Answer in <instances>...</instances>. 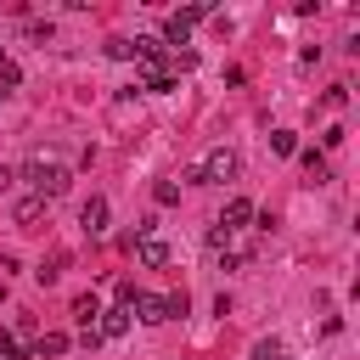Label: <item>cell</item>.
I'll list each match as a JSON object with an SVG mask.
<instances>
[{"instance_id":"obj_1","label":"cell","mask_w":360,"mask_h":360,"mask_svg":"<svg viewBox=\"0 0 360 360\" xmlns=\"http://www.w3.org/2000/svg\"><path fill=\"white\" fill-rule=\"evenodd\" d=\"M22 180L34 186V197H45V202H51V197H62V191L73 186V169H68V163H56V158H28V163H22Z\"/></svg>"},{"instance_id":"obj_13","label":"cell","mask_w":360,"mask_h":360,"mask_svg":"<svg viewBox=\"0 0 360 360\" xmlns=\"http://www.w3.org/2000/svg\"><path fill=\"white\" fill-rule=\"evenodd\" d=\"M152 202H158V208H174V202H180V186H174V180H158V186H152Z\"/></svg>"},{"instance_id":"obj_16","label":"cell","mask_w":360,"mask_h":360,"mask_svg":"<svg viewBox=\"0 0 360 360\" xmlns=\"http://www.w3.org/2000/svg\"><path fill=\"white\" fill-rule=\"evenodd\" d=\"M107 56H112V62H129L135 45H129V39H107Z\"/></svg>"},{"instance_id":"obj_14","label":"cell","mask_w":360,"mask_h":360,"mask_svg":"<svg viewBox=\"0 0 360 360\" xmlns=\"http://www.w3.org/2000/svg\"><path fill=\"white\" fill-rule=\"evenodd\" d=\"M270 152L292 158V152H298V135H292V129H276V135H270Z\"/></svg>"},{"instance_id":"obj_19","label":"cell","mask_w":360,"mask_h":360,"mask_svg":"<svg viewBox=\"0 0 360 360\" xmlns=\"http://www.w3.org/2000/svg\"><path fill=\"white\" fill-rule=\"evenodd\" d=\"M0 62H6V45H0Z\"/></svg>"},{"instance_id":"obj_15","label":"cell","mask_w":360,"mask_h":360,"mask_svg":"<svg viewBox=\"0 0 360 360\" xmlns=\"http://www.w3.org/2000/svg\"><path fill=\"white\" fill-rule=\"evenodd\" d=\"M62 264H68V259H62V253H56V259H45V264H39V270H34V281H45V287H51V281H56V276H62Z\"/></svg>"},{"instance_id":"obj_2","label":"cell","mask_w":360,"mask_h":360,"mask_svg":"<svg viewBox=\"0 0 360 360\" xmlns=\"http://www.w3.org/2000/svg\"><path fill=\"white\" fill-rule=\"evenodd\" d=\"M236 169H242V163H236V152H231V146H214V152L197 163L202 186H225V180H236Z\"/></svg>"},{"instance_id":"obj_11","label":"cell","mask_w":360,"mask_h":360,"mask_svg":"<svg viewBox=\"0 0 360 360\" xmlns=\"http://www.w3.org/2000/svg\"><path fill=\"white\" fill-rule=\"evenodd\" d=\"M298 163H304V174H309V180H315V186H321V180H326V174H332V169H326V158H321V152H315V146H309V152H298Z\"/></svg>"},{"instance_id":"obj_6","label":"cell","mask_w":360,"mask_h":360,"mask_svg":"<svg viewBox=\"0 0 360 360\" xmlns=\"http://www.w3.org/2000/svg\"><path fill=\"white\" fill-rule=\"evenodd\" d=\"M135 264H146V270H163V264H169V242H158V236H141V242H135Z\"/></svg>"},{"instance_id":"obj_20","label":"cell","mask_w":360,"mask_h":360,"mask_svg":"<svg viewBox=\"0 0 360 360\" xmlns=\"http://www.w3.org/2000/svg\"><path fill=\"white\" fill-rule=\"evenodd\" d=\"M0 96H6V90H0Z\"/></svg>"},{"instance_id":"obj_9","label":"cell","mask_w":360,"mask_h":360,"mask_svg":"<svg viewBox=\"0 0 360 360\" xmlns=\"http://www.w3.org/2000/svg\"><path fill=\"white\" fill-rule=\"evenodd\" d=\"M96 315H101V298H96V292H79V298H73V321H79V332H96Z\"/></svg>"},{"instance_id":"obj_18","label":"cell","mask_w":360,"mask_h":360,"mask_svg":"<svg viewBox=\"0 0 360 360\" xmlns=\"http://www.w3.org/2000/svg\"><path fill=\"white\" fill-rule=\"evenodd\" d=\"M253 354H259V360H281V343H276V338H264V343H259Z\"/></svg>"},{"instance_id":"obj_8","label":"cell","mask_w":360,"mask_h":360,"mask_svg":"<svg viewBox=\"0 0 360 360\" xmlns=\"http://www.w3.org/2000/svg\"><path fill=\"white\" fill-rule=\"evenodd\" d=\"M124 332H129V309H118V304H112V309H101V315H96V338H124Z\"/></svg>"},{"instance_id":"obj_3","label":"cell","mask_w":360,"mask_h":360,"mask_svg":"<svg viewBox=\"0 0 360 360\" xmlns=\"http://www.w3.org/2000/svg\"><path fill=\"white\" fill-rule=\"evenodd\" d=\"M202 17H214V6H186V11H169V17H163V39H169V45H186V34H191Z\"/></svg>"},{"instance_id":"obj_5","label":"cell","mask_w":360,"mask_h":360,"mask_svg":"<svg viewBox=\"0 0 360 360\" xmlns=\"http://www.w3.org/2000/svg\"><path fill=\"white\" fill-rule=\"evenodd\" d=\"M107 197H90L84 208H79V225H84V236H107Z\"/></svg>"},{"instance_id":"obj_7","label":"cell","mask_w":360,"mask_h":360,"mask_svg":"<svg viewBox=\"0 0 360 360\" xmlns=\"http://www.w3.org/2000/svg\"><path fill=\"white\" fill-rule=\"evenodd\" d=\"M11 219H17L22 231H34V225L45 219V197H34V191H28V197H17V208H11Z\"/></svg>"},{"instance_id":"obj_17","label":"cell","mask_w":360,"mask_h":360,"mask_svg":"<svg viewBox=\"0 0 360 360\" xmlns=\"http://www.w3.org/2000/svg\"><path fill=\"white\" fill-rule=\"evenodd\" d=\"M0 84L17 90V84H22V68H17V62H0Z\"/></svg>"},{"instance_id":"obj_10","label":"cell","mask_w":360,"mask_h":360,"mask_svg":"<svg viewBox=\"0 0 360 360\" xmlns=\"http://www.w3.org/2000/svg\"><path fill=\"white\" fill-rule=\"evenodd\" d=\"M141 90H158V96L174 90V68H169V62H152V68L141 73Z\"/></svg>"},{"instance_id":"obj_12","label":"cell","mask_w":360,"mask_h":360,"mask_svg":"<svg viewBox=\"0 0 360 360\" xmlns=\"http://www.w3.org/2000/svg\"><path fill=\"white\" fill-rule=\"evenodd\" d=\"M68 332H45V338H34V354H68Z\"/></svg>"},{"instance_id":"obj_4","label":"cell","mask_w":360,"mask_h":360,"mask_svg":"<svg viewBox=\"0 0 360 360\" xmlns=\"http://www.w3.org/2000/svg\"><path fill=\"white\" fill-rule=\"evenodd\" d=\"M253 214H259V208H253V202H248V197H231V202H225V214H219V219H214V225H219V231H225V236H231V231H242V225H248V219H253Z\"/></svg>"}]
</instances>
